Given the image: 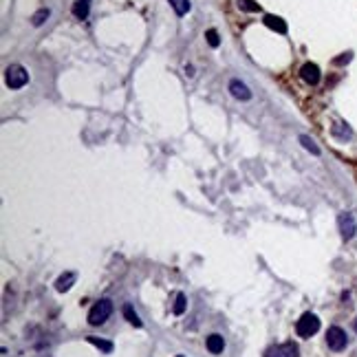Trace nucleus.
I'll return each mask as SVG.
<instances>
[{"mask_svg":"<svg viewBox=\"0 0 357 357\" xmlns=\"http://www.w3.org/2000/svg\"><path fill=\"white\" fill-rule=\"evenodd\" d=\"M110 313H113V302H110L108 298H102L99 302L93 304L91 311H88V324H93V326L104 324V322L110 317Z\"/></svg>","mask_w":357,"mask_h":357,"instance_id":"f257e3e1","label":"nucleus"},{"mask_svg":"<svg viewBox=\"0 0 357 357\" xmlns=\"http://www.w3.org/2000/svg\"><path fill=\"white\" fill-rule=\"evenodd\" d=\"M5 82H7L9 88H22L29 82V73H27V69L22 64H11L5 71Z\"/></svg>","mask_w":357,"mask_h":357,"instance_id":"f03ea898","label":"nucleus"},{"mask_svg":"<svg viewBox=\"0 0 357 357\" xmlns=\"http://www.w3.org/2000/svg\"><path fill=\"white\" fill-rule=\"evenodd\" d=\"M317 331H320V320H317L315 313H304L298 320V324H295V333H298L300 337H311V335H315Z\"/></svg>","mask_w":357,"mask_h":357,"instance_id":"7ed1b4c3","label":"nucleus"},{"mask_svg":"<svg viewBox=\"0 0 357 357\" xmlns=\"http://www.w3.org/2000/svg\"><path fill=\"white\" fill-rule=\"evenodd\" d=\"M326 344H328V348L335 350V353H339V350L346 348L348 337H346V333H344V328H339V326H331V328H328V331H326Z\"/></svg>","mask_w":357,"mask_h":357,"instance_id":"20e7f679","label":"nucleus"},{"mask_svg":"<svg viewBox=\"0 0 357 357\" xmlns=\"http://www.w3.org/2000/svg\"><path fill=\"white\" fill-rule=\"evenodd\" d=\"M337 225H339V232H342V238L344 241H350V238L355 236L357 232V219L350 212H344V214H339L337 219Z\"/></svg>","mask_w":357,"mask_h":357,"instance_id":"39448f33","label":"nucleus"},{"mask_svg":"<svg viewBox=\"0 0 357 357\" xmlns=\"http://www.w3.org/2000/svg\"><path fill=\"white\" fill-rule=\"evenodd\" d=\"M298 355H300V348L293 342H284V344H278V346H271L265 350V357H298Z\"/></svg>","mask_w":357,"mask_h":357,"instance_id":"423d86ee","label":"nucleus"},{"mask_svg":"<svg viewBox=\"0 0 357 357\" xmlns=\"http://www.w3.org/2000/svg\"><path fill=\"white\" fill-rule=\"evenodd\" d=\"M300 77H302L309 86H315L317 82H320V69H317V64L306 62L302 69H300Z\"/></svg>","mask_w":357,"mask_h":357,"instance_id":"0eeeda50","label":"nucleus"},{"mask_svg":"<svg viewBox=\"0 0 357 357\" xmlns=\"http://www.w3.org/2000/svg\"><path fill=\"white\" fill-rule=\"evenodd\" d=\"M230 93H232L236 99H241V102H247V99H252V91H249V86L245 84V82H241V80H232V82H230Z\"/></svg>","mask_w":357,"mask_h":357,"instance_id":"6e6552de","label":"nucleus"},{"mask_svg":"<svg viewBox=\"0 0 357 357\" xmlns=\"http://www.w3.org/2000/svg\"><path fill=\"white\" fill-rule=\"evenodd\" d=\"M75 280H77V276L73 271H66V273H62V276L55 280V289H58L60 293H64V291H69L71 287L75 284Z\"/></svg>","mask_w":357,"mask_h":357,"instance_id":"1a4fd4ad","label":"nucleus"},{"mask_svg":"<svg viewBox=\"0 0 357 357\" xmlns=\"http://www.w3.org/2000/svg\"><path fill=\"white\" fill-rule=\"evenodd\" d=\"M91 3L93 0H75L73 3V16L77 20H86L91 14Z\"/></svg>","mask_w":357,"mask_h":357,"instance_id":"9d476101","label":"nucleus"},{"mask_svg":"<svg viewBox=\"0 0 357 357\" xmlns=\"http://www.w3.org/2000/svg\"><path fill=\"white\" fill-rule=\"evenodd\" d=\"M205 344H208V350L212 355H219V353H223V348H225V339H223V335H219V333H212Z\"/></svg>","mask_w":357,"mask_h":357,"instance_id":"9b49d317","label":"nucleus"},{"mask_svg":"<svg viewBox=\"0 0 357 357\" xmlns=\"http://www.w3.org/2000/svg\"><path fill=\"white\" fill-rule=\"evenodd\" d=\"M331 132H333V137L342 139V141H346V139H350V137H353V130H350V128H348L346 124H342V121H337V124H333Z\"/></svg>","mask_w":357,"mask_h":357,"instance_id":"f8f14e48","label":"nucleus"},{"mask_svg":"<svg viewBox=\"0 0 357 357\" xmlns=\"http://www.w3.org/2000/svg\"><path fill=\"white\" fill-rule=\"evenodd\" d=\"M265 25L269 29H276L278 33H287V22L282 18H278V16H265Z\"/></svg>","mask_w":357,"mask_h":357,"instance_id":"ddd939ff","label":"nucleus"},{"mask_svg":"<svg viewBox=\"0 0 357 357\" xmlns=\"http://www.w3.org/2000/svg\"><path fill=\"white\" fill-rule=\"evenodd\" d=\"M170 7L176 11V16H186L190 11V0H168Z\"/></svg>","mask_w":357,"mask_h":357,"instance_id":"4468645a","label":"nucleus"},{"mask_svg":"<svg viewBox=\"0 0 357 357\" xmlns=\"http://www.w3.org/2000/svg\"><path fill=\"white\" fill-rule=\"evenodd\" d=\"M49 16H51V11H49L47 7H44V9H38L36 14L31 16V22H33V27H40V25H44Z\"/></svg>","mask_w":357,"mask_h":357,"instance_id":"2eb2a0df","label":"nucleus"},{"mask_svg":"<svg viewBox=\"0 0 357 357\" xmlns=\"http://www.w3.org/2000/svg\"><path fill=\"white\" fill-rule=\"evenodd\" d=\"M86 339L91 344H95L97 348H102L104 353H113V342H106V339H99V337H95V335H88Z\"/></svg>","mask_w":357,"mask_h":357,"instance_id":"dca6fc26","label":"nucleus"},{"mask_svg":"<svg viewBox=\"0 0 357 357\" xmlns=\"http://www.w3.org/2000/svg\"><path fill=\"white\" fill-rule=\"evenodd\" d=\"M124 315H126V320L130 322V324H135V326H141V324H143V322L139 320V315L135 313V309H132L130 304H126V306H124Z\"/></svg>","mask_w":357,"mask_h":357,"instance_id":"f3484780","label":"nucleus"},{"mask_svg":"<svg viewBox=\"0 0 357 357\" xmlns=\"http://www.w3.org/2000/svg\"><path fill=\"white\" fill-rule=\"evenodd\" d=\"M300 143H302V146L309 150L311 154H320V148L315 146V141H313V139H311L309 135H300Z\"/></svg>","mask_w":357,"mask_h":357,"instance_id":"a211bd4d","label":"nucleus"},{"mask_svg":"<svg viewBox=\"0 0 357 357\" xmlns=\"http://www.w3.org/2000/svg\"><path fill=\"white\" fill-rule=\"evenodd\" d=\"M186 295L183 293H176V300H174V306H172V311H174V315H181L183 311H186Z\"/></svg>","mask_w":357,"mask_h":357,"instance_id":"6ab92c4d","label":"nucleus"},{"mask_svg":"<svg viewBox=\"0 0 357 357\" xmlns=\"http://www.w3.org/2000/svg\"><path fill=\"white\" fill-rule=\"evenodd\" d=\"M238 7H241L243 11H260V5L254 3V0H238Z\"/></svg>","mask_w":357,"mask_h":357,"instance_id":"aec40b11","label":"nucleus"},{"mask_svg":"<svg viewBox=\"0 0 357 357\" xmlns=\"http://www.w3.org/2000/svg\"><path fill=\"white\" fill-rule=\"evenodd\" d=\"M205 38H208V44H210V47H219V44H221V38H219V33H216L214 29H210L208 33H205Z\"/></svg>","mask_w":357,"mask_h":357,"instance_id":"412c9836","label":"nucleus"},{"mask_svg":"<svg viewBox=\"0 0 357 357\" xmlns=\"http://www.w3.org/2000/svg\"><path fill=\"white\" fill-rule=\"evenodd\" d=\"M350 60H353V53H342V58H337V60H335V64H337V66H342V64L350 62Z\"/></svg>","mask_w":357,"mask_h":357,"instance_id":"4be33fe9","label":"nucleus"},{"mask_svg":"<svg viewBox=\"0 0 357 357\" xmlns=\"http://www.w3.org/2000/svg\"><path fill=\"white\" fill-rule=\"evenodd\" d=\"M355 331H357V322H355Z\"/></svg>","mask_w":357,"mask_h":357,"instance_id":"5701e85b","label":"nucleus"}]
</instances>
